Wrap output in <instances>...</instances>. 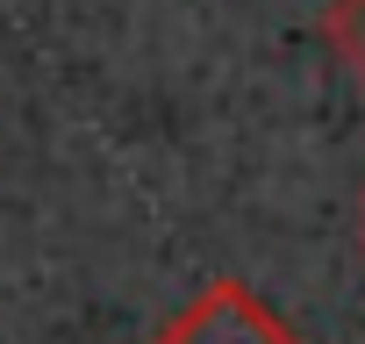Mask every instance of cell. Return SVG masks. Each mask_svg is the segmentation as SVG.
<instances>
[{"label": "cell", "instance_id": "1", "mask_svg": "<svg viewBox=\"0 0 365 344\" xmlns=\"http://www.w3.org/2000/svg\"><path fill=\"white\" fill-rule=\"evenodd\" d=\"M150 344H301L244 280H215V287H201L187 308H179Z\"/></svg>", "mask_w": 365, "mask_h": 344}, {"label": "cell", "instance_id": "2", "mask_svg": "<svg viewBox=\"0 0 365 344\" xmlns=\"http://www.w3.org/2000/svg\"><path fill=\"white\" fill-rule=\"evenodd\" d=\"M322 44H329L336 65L365 86V0H329V8H322Z\"/></svg>", "mask_w": 365, "mask_h": 344}, {"label": "cell", "instance_id": "3", "mask_svg": "<svg viewBox=\"0 0 365 344\" xmlns=\"http://www.w3.org/2000/svg\"><path fill=\"white\" fill-rule=\"evenodd\" d=\"M358 244H365V187H358Z\"/></svg>", "mask_w": 365, "mask_h": 344}]
</instances>
